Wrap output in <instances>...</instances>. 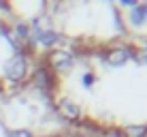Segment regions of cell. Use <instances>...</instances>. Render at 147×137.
<instances>
[{
	"label": "cell",
	"mask_w": 147,
	"mask_h": 137,
	"mask_svg": "<svg viewBox=\"0 0 147 137\" xmlns=\"http://www.w3.org/2000/svg\"><path fill=\"white\" fill-rule=\"evenodd\" d=\"M28 73H30V71H28V58H26V54H24V52L13 54L11 58L4 62V67H2V75L11 84L24 82V79L28 77Z\"/></svg>",
	"instance_id": "obj_1"
},
{
	"label": "cell",
	"mask_w": 147,
	"mask_h": 137,
	"mask_svg": "<svg viewBox=\"0 0 147 137\" xmlns=\"http://www.w3.org/2000/svg\"><path fill=\"white\" fill-rule=\"evenodd\" d=\"M45 64L51 69V73H68L75 67V54L66 52V49H53L49 52V56L45 58Z\"/></svg>",
	"instance_id": "obj_2"
},
{
	"label": "cell",
	"mask_w": 147,
	"mask_h": 137,
	"mask_svg": "<svg viewBox=\"0 0 147 137\" xmlns=\"http://www.w3.org/2000/svg\"><path fill=\"white\" fill-rule=\"evenodd\" d=\"M134 52L136 49L128 47V45H111L109 49H105L102 58L107 60V62L111 64V67H121V64H126L130 58H134Z\"/></svg>",
	"instance_id": "obj_3"
},
{
	"label": "cell",
	"mask_w": 147,
	"mask_h": 137,
	"mask_svg": "<svg viewBox=\"0 0 147 137\" xmlns=\"http://www.w3.org/2000/svg\"><path fill=\"white\" fill-rule=\"evenodd\" d=\"M30 84H32L34 88H38V90L49 92V90H53V86H55V75L51 73V69H49L47 64H43V67H38V69L32 71Z\"/></svg>",
	"instance_id": "obj_4"
},
{
	"label": "cell",
	"mask_w": 147,
	"mask_h": 137,
	"mask_svg": "<svg viewBox=\"0 0 147 137\" xmlns=\"http://www.w3.org/2000/svg\"><path fill=\"white\" fill-rule=\"evenodd\" d=\"M30 43H38L43 47H55L58 43H62V37L51 28H38L30 30Z\"/></svg>",
	"instance_id": "obj_5"
},
{
	"label": "cell",
	"mask_w": 147,
	"mask_h": 137,
	"mask_svg": "<svg viewBox=\"0 0 147 137\" xmlns=\"http://www.w3.org/2000/svg\"><path fill=\"white\" fill-rule=\"evenodd\" d=\"M58 111H60V116H62L64 120H68V122H79L81 120V107L77 103H73V101H68V99H60L58 101Z\"/></svg>",
	"instance_id": "obj_6"
},
{
	"label": "cell",
	"mask_w": 147,
	"mask_h": 137,
	"mask_svg": "<svg viewBox=\"0 0 147 137\" xmlns=\"http://www.w3.org/2000/svg\"><path fill=\"white\" fill-rule=\"evenodd\" d=\"M128 22H130V26H134V28H139V26L145 24V13H143V9H141V4H136V7L130 9Z\"/></svg>",
	"instance_id": "obj_7"
},
{
	"label": "cell",
	"mask_w": 147,
	"mask_h": 137,
	"mask_svg": "<svg viewBox=\"0 0 147 137\" xmlns=\"http://www.w3.org/2000/svg\"><path fill=\"white\" fill-rule=\"evenodd\" d=\"M81 82H83V86H85V88H92V84L96 82V75H94V73H85Z\"/></svg>",
	"instance_id": "obj_8"
},
{
	"label": "cell",
	"mask_w": 147,
	"mask_h": 137,
	"mask_svg": "<svg viewBox=\"0 0 147 137\" xmlns=\"http://www.w3.org/2000/svg\"><path fill=\"white\" fill-rule=\"evenodd\" d=\"M9 137H34V135L30 133V131H26V129H17V131H11Z\"/></svg>",
	"instance_id": "obj_9"
},
{
	"label": "cell",
	"mask_w": 147,
	"mask_h": 137,
	"mask_svg": "<svg viewBox=\"0 0 147 137\" xmlns=\"http://www.w3.org/2000/svg\"><path fill=\"white\" fill-rule=\"evenodd\" d=\"M119 2L124 4V7H130V9H132V7H136V4H139V0H119Z\"/></svg>",
	"instance_id": "obj_10"
},
{
	"label": "cell",
	"mask_w": 147,
	"mask_h": 137,
	"mask_svg": "<svg viewBox=\"0 0 147 137\" xmlns=\"http://www.w3.org/2000/svg\"><path fill=\"white\" fill-rule=\"evenodd\" d=\"M0 11H9V4H7V0H0Z\"/></svg>",
	"instance_id": "obj_11"
},
{
	"label": "cell",
	"mask_w": 147,
	"mask_h": 137,
	"mask_svg": "<svg viewBox=\"0 0 147 137\" xmlns=\"http://www.w3.org/2000/svg\"><path fill=\"white\" fill-rule=\"evenodd\" d=\"M141 9H143V13H145V19H147V2H145V4H141Z\"/></svg>",
	"instance_id": "obj_12"
}]
</instances>
